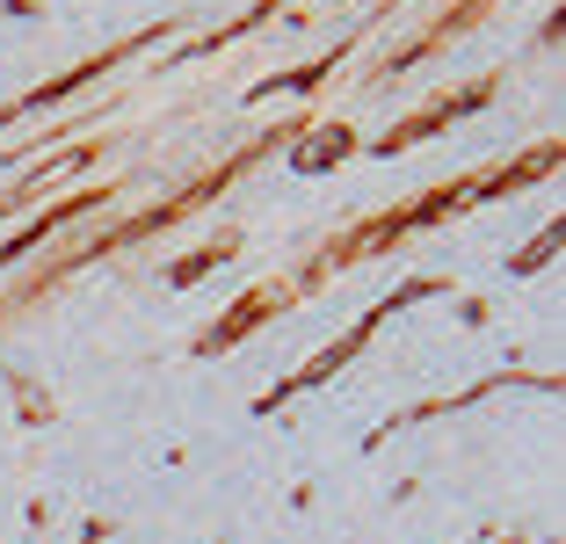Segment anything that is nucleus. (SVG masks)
<instances>
[{
    "instance_id": "nucleus-1",
    "label": "nucleus",
    "mask_w": 566,
    "mask_h": 544,
    "mask_svg": "<svg viewBox=\"0 0 566 544\" xmlns=\"http://www.w3.org/2000/svg\"><path fill=\"white\" fill-rule=\"evenodd\" d=\"M349 146H356V138H349V124H334L327 138H313V146H298V153H291V160H298L305 175H319V167H327V160H342V153H349Z\"/></svg>"
}]
</instances>
